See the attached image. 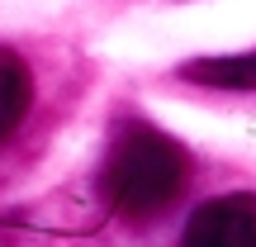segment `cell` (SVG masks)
<instances>
[{"mask_svg":"<svg viewBox=\"0 0 256 247\" xmlns=\"http://www.w3.org/2000/svg\"><path fill=\"white\" fill-rule=\"evenodd\" d=\"M185 81L214 86V91H256V53H218V57H194L180 67Z\"/></svg>","mask_w":256,"mask_h":247,"instance_id":"obj_3","label":"cell"},{"mask_svg":"<svg viewBox=\"0 0 256 247\" xmlns=\"http://www.w3.org/2000/svg\"><path fill=\"white\" fill-rule=\"evenodd\" d=\"M190 181V157L176 138L156 133L147 124H133L114 138L104 162V200L133 223H147L180 200Z\"/></svg>","mask_w":256,"mask_h":247,"instance_id":"obj_1","label":"cell"},{"mask_svg":"<svg viewBox=\"0 0 256 247\" xmlns=\"http://www.w3.org/2000/svg\"><path fill=\"white\" fill-rule=\"evenodd\" d=\"M185 247H256V195H218L185 223Z\"/></svg>","mask_w":256,"mask_h":247,"instance_id":"obj_2","label":"cell"},{"mask_svg":"<svg viewBox=\"0 0 256 247\" xmlns=\"http://www.w3.org/2000/svg\"><path fill=\"white\" fill-rule=\"evenodd\" d=\"M34 100V76L14 48H0V138H10L28 114Z\"/></svg>","mask_w":256,"mask_h":247,"instance_id":"obj_4","label":"cell"}]
</instances>
